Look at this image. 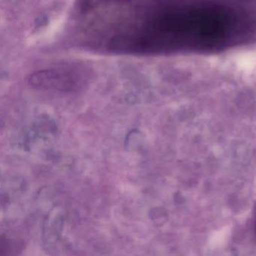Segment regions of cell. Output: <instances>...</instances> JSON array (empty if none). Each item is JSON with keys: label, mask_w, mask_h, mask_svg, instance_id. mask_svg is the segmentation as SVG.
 <instances>
[{"label": "cell", "mask_w": 256, "mask_h": 256, "mask_svg": "<svg viewBox=\"0 0 256 256\" xmlns=\"http://www.w3.org/2000/svg\"><path fill=\"white\" fill-rule=\"evenodd\" d=\"M254 229H256V208H254Z\"/></svg>", "instance_id": "6da1fadb"}]
</instances>
